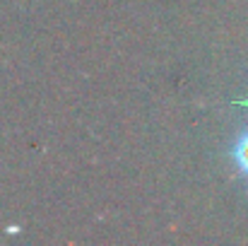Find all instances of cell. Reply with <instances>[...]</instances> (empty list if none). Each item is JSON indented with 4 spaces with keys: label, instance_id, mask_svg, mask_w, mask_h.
<instances>
[{
    "label": "cell",
    "instance_id": "1",
    "mask_svg": "<svg viewBox=\"0 0 248 246\" xmlns=\"http://www.w3.org/2000/svg\"><path fill=\"white\" fill-rule=\"evenodd\" d=\"M232 157H234V162H236V166H239V171L248 179V133H244V135L239 138V143L234 145Z\"/></svg>",
    "mask_w": 248,
    "mask_h": 246
},
{
    "label": "cell",
    "instance_id": "2",
    "mask_svg": "<svg viewBox=\"0 0 248 246\" xmlns=\"http://www.w3.org/2000/svg\"><path fill=\"white\" fill-rule=\"evenodd\" d=\"M244 104H248V101H244Z\"/></svg>",
    "mask_w": 248,
    "mask_h": 246
}]
</instances>
